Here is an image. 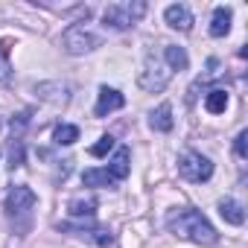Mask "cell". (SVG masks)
<instances>
[{"mask_svg":"<svg viewBox=\"0 0 248 248\" xmlns=\"http://www.w3.org/2000/svg\"><path fill=\"white\" fill-rule=\"evenodd\" d=\"M3 207H6L9 216H21V213H27V210L35 207V193H32L30 187H24V184H21V187H12V190L6 193Z\"/></svg>","mask_w":248,"mask_h":248,"instance_id":"8992f818","label":"cell"},{"mask_svg":"<svg viewBox=\"0 0 248 248\" xmlns=\"http://www.w3.org/2000/svg\"><path fill=\"white\" fill-rule=\"evenodd\" d=\"M35 93H38V99L53 102V105L70 102V85L67 82H41V85H35Z\"/></svg>","mask_w":248,"mask_h":248,"instance_id":"ba28073f","label":"cell"},{"mask_svg":"<svg viewBox=\"0 0 248 248\" xmlns=\"http://www.w3.org/2000/svg\"><path fill=\"white\" fill-rule=\"evenodd\" d=\"M111 149H114V138H111V135H102V138L91 146V155H93V158H105Z\"/></svg>","mask_w":248,"mask_h":248,"instance_id":"d6986e66","label":"cell"},{"mask_svg":"<svg viewBox=\"0 0 248 248\" xmlns=\"http://www.w3.org/2000/svg\"><path fill=\"white\" fill-rule=\"evenodd\" d=\"M143 12H146V3H143V0H135V3H111V6H105L102 21H105V27H111V30H129V27H135V21H138Z\"/></svg>","mask_w":248,"mask_h":248,"instance_id":"277c9868","label":"cell"},{"mask_svg":"<svg viewBox=\"0 0 248 248\" xmlns=\"http://www.w3.org/2000/svg\"><path fill=\"white\" fill-rule=\"evenodd\" d=\"M170 79H172V70L167 67V62H164L161 56L149 53V56L143 59V70H140V76H138V85H140L143 91H149V93H158V91H164V88L170 85Z\"/></svg>","mask_w":248,"mask_h":248,"instance_id":"7a4b0ae2","label":"cell"},{"mask_svg":"<svg viewBox=\"0 0 248 248\" xmlns=\"http://www.w3.org/2000/svg\"><path fill=\"white\" fill-rule=\"evenodd\" d=\"M245 140H248V132L242 129V132L236 135V140H233V152H236L239 158H248V143H245Z\"/></svg>","mask_w":248,"mask_h":248,"instance_id":"ffe728a7","label":"cell"},{"mask_svg":"<svg viewBox=\"0 0 248 248\" xmlns=\"http://www.w3.org/2000/svg\"><path fill=\"white\" fill-rule=\"evenodd\" d=\"M82 184L85 187H114L117 181L111 178L108 170H85L82 172Z\"/></svg>","mask_w":248,"mask_h":248,"instance_id":"9a60e30c","label":"cell"},{"mask_svg":"<svg viewBox=\"0 0 248 248\" xmlns=\"http://www.w3.org/2000/svg\"><path fill=\"white\" fill-rule=\"evenodd\" d=\"M99 44H102V38H99L88 24H73V27H67L64 35H62V47H64V53H70V56H85V53L96 50Z\"/></svg>","mask_w":248,"mask_h":248,"instance_id":"3957f363","label":"cell"},{"mask_svg":"<svg viewBox=\"0 0 248 248\" xmlns=\"http://www.w3.org/2000/svg\"><path fill=\"white\" fill-rule=\"evenodd\" d=\"M204 108H207L210 114H225V108H228V91L213 88V91L204 96Z\"/></svg>","mask_w":248,"mask_h":248,"instance_id":"2e32d148","label":"cell"},{"mask_svg":"<svg viewBox=\"0 0 248 248\" xmlns=\"http://www.w3.org/2000/svg\"><path fill=\"white\" fill-rule=\"evenodd\" d=\"M53 140H56L59 146H73V143L79 140V129L70 126V123H62V126L53 132Z\"/></svg>","mask_w":248,"mask_h":248,"instance_id":"e0dca14e","label":"cell"},{"mask_svg":"<svg viewBox=\"0 0 248 248\" xmlns=\"http://www.w3.org/2000/svg\"><path fill=\"white\" fill-rule=\"evenodd\" d=\"M67 210H70V216H76V219H91L93 216V210H96V202L93 199H73L70 204H67Z\"/></svg>","mask_w":248,"mask_h":248,"instance_id":"ac0fdd59","label":"cell"},{"mask_svg":"<svg viewBox=\"0 0 248 248\" xmlns=\"http://www.w3.org/2000/svg\"><path fill=\"white\" fill-rule=\"evenodd\" d=\"M231 32V9L228 6H216L213 18H210V35L213 38H225Z\"/></svg>","mask_w":248,"mask_h":248,"instance_id":"30bf717a","label":"cell"},{"mask_svg":"<svg viewBox=\"0 0 248 248\" xmlns=\"http://www.w3.org/2000/svg\"><path fill=\"white\" fill-rule=\"evenodd\" d=\"M167 228L181 236V239H190L196 245H213L216 242V231L213 225L204 219V213L193 210V207H181V210H170L167 216Z\"/></svg>","mask_w":248,"mask_h":248,"instance_id":"6da1fadb","label":"cell"},{"mask_svg":"<svg viewBox=\"0 0 248 248\" xmlns=\"http://www.w3.org/2000/svg\"><path fill=\"white\" fill-rule=\"evenodd\" d=\"M178 175L187 178V181H193V184H202V181H207L213 175V164L202 152L187 149V152L178 155Z\"/></svg>","mask_w":248,"mask_h":248,"instance_id":"5b68a950","label":"cell"},{"mask_svg":"<svg viewBox=\"0 0 248 248\" xmlns=\"http://www.w3.org/2000/svg\"><path fill=\"white\" fill-rule=\"evenodd\" d=\"M164 21H167L172 30H178V32H190V30H193V15H190V9H187L184 3H172V6H167Z\"/></svg>","mask_w":248,"mask_h":248,"instance_id":"9c48e42d","label":"cell"},{"mask_svg":"<svg viewBox=\"0 0 248 248\" xmlns=\"http://www.w3.org/2000/svg\"><path fill=\"white\" fill-rule=\"evenodd\" d=\"M149 129L152 132H172V108L164 102L149 114Z\"/></svg>","mask_w":248,"mask_h":248,"instance_id":"7c38bea8","label":"cell"},{"mask_svg":"<svg viewBox=\"0 0 248 248\" xmlns=\"http://www.w3.org/2000/svg\"><path fill=\"white\" fill-rule=\"evenodd\" d=\"M9 161H12V170L24 164V143H21V140H15V143H12V152H9Z\"/></svg>","mask_w":248,"mask_h":248,"instance_id":"44dd1931","label":"cell"},{"mask_svg":"<svg viewBox=\"0 0 248 248\" xmlns=\"http://www.w3.org/2000/svg\"><path fill=\"white\" fill-rule=\"evenodd\" d=\"M108 172H111V178H114V181H123V178L132 172L129 149H126V146H120V149H117V155H114V158H111V164H108Z\"/></svg>","mask_w":248,"mask_h":248,"instance_id":"8fae6325","label":"cell"},{"mask_svg":"<svg viewBox=\"0 0 248 248\" xmlns=\"http://www.w3.org/2000/svg\"><path fill=\"white\" fill-rule=\"evenodd\" d=\"M6 47L3 50H0V85H3V82H9V64H6Z\"/></svg>","mask_w":248,"mask_h":248,"instance_id":"7402d4cb","label":"cell"},{"mask_svg":"<svg viewBox=\"0 0 248 248\" xmlns=\"http://www.w3.org/2000/svg\"><path fill=\"white\" fill-rule=\"evenodd\" d=\"M219 216H222L225 222H231V225H242V222H245V210H242V204L233 202V199H222V202H219Z\"/></svg>","mask_w":248,"mask_h":248,"instance_id":"5bb4252c","label":"cell"},{"mask_svg":"<svg viewBox=\"0 0 248 248\" xmlns=\"http://www.w3.org/2000/svg\"><path fill=\"white\" fill-rule=\"evenodd\" d=\"M123 105H126V96H123L117 88L102 85V88H99V96H96V108H93V114H96V117H108L111 111H120Z\"/></svg>","mask_w":248,"mask_h":248,"instance_id":"52a82bcc","label":"cell"},{"mask_svg":"<svg viewBox=\"0 0 248 248\" xmlns=\"http://www.w3.org/2000/svg\"><path fill=\"white\" fill-rule=\"evenodd\" d=\"M164 62H167L170 70H187V64H190L184 47H178V44H167L164 47Z\"/></svg>","mask_w":248,"mask_h":248,"instance_id":"4fadbf2b","label":"cell"}]
</instances>
